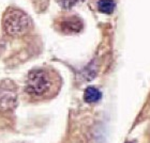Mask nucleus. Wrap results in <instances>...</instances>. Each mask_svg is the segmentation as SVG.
Masks as SVG:
<instances>
[{"instance_id":"obj_7","label":"nucleus","mask_w":150,"mask_h":143,"mask_svg":"<svg viewBox=\"0 0 150 143\" xmlns=\"http://www.w3.org/2000/svg\"><path fill=\"white\" fill-rule=\"evenodd\" d=\"M58 1H59V4L62 6L63 9H71V8L75 6L76 4H78L84 0H58Z\"/></svg>"},{"instance_id":"obj_6","label":"nucleus","mask_w":150,"mask_h":143,"mask_svg":"<svg viewBox=\"0 0 150 143\" xmlns=\"http://www.w3.org/2000/svg\"><path fill=\"white\" fill-rule=\"evenodd\" d=\"M115 6L114 0H99L98 2V9L104 14H112L115 10Z\"/></svg>"},{"instance_id":"obj_5","label":"nucleus","mask_w":150,"mask_h":143,"mask_svg":"<svg viewBox=\"0 0 150 143\" xmlns=\"http://www.w3.org/2000/svg\"><path fill=\"white\" fill-rule=\"evenodd\" d=\"M101 97H102L101 91L94 87H88L84 92V100L86 103H97L101 100Z\"/></svg>"},{"instance_id":"obj_4","label":"nucleus","mask_w":150,"mask_h":143,"mask_svg":"<svg viewBox=\"0 0 150 143\" xmlns=\"http://www.w3.org/2000/svg\"><path fill=\"white\" fill-rule=\"evenodd\" d=\"M84 27V24L81 19L77 16H70L67 18L62 19L60 22V29L61 31L67 33V34H74L81 31Z\"/></svg>"},{"instance_id":"obj_1","label":"nucleus","mask_w":150,"mask_h":143,"mask_svg":"<svg viewBox=\"0 0 150 143\" xmlns=\"http://www.w3.org/2000/svg\"><path fill=\"white\" fill-rule=\"evenodd\" d=\"M57 75L46 69H35L29 72L25 92L32 100H45L58 90Z\"/></svg>"},{"instance_id":"obj_2","label":"nucleus","mask_w":150,"mask_h":143,"mask_svg":"<svg viewBox=\"0 0 150 143\" xmlns=\"http://www.w3.org/2000/svg\"><path fill=\"white\" fill-rule=\"evenodd\" d=\"M2 25L8 35L23 36L31 28V19L22 10L10 8L3 15Z\"/></svg>"},{"instance_id":"obj_3","label":"nucleus","mask_w":150,"mask_h":143,"mask_svg":"<svg viewBox=\"0 0 150 143\" xmlns=\"http://www.w3.org/2000/svg\"><path fill=\"white\" fill-rule=\"evenodd\" d=\"M18 103L17 88L11 80L0 82V113H10L15 110Z\"/></svg>"}]
</instances>
